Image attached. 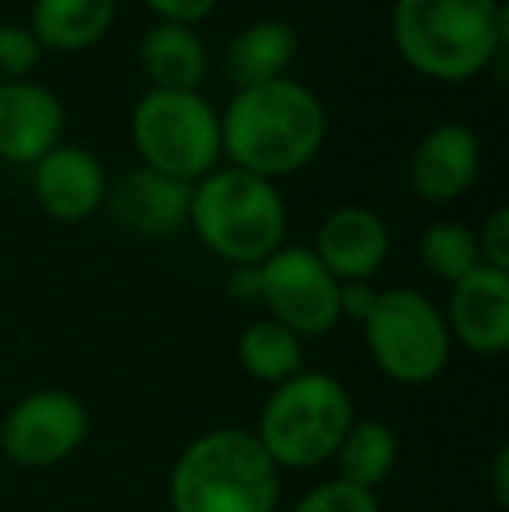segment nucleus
<instances>
[{"label": "nucleus", "instance_id": "nucleus-18", "mask_svg": "<svg viewBox=\"0 0 509 512\" xmlns=\"http://www.w3.org/2000/svg\"><path fill=\"white\" fill-rule=\"evenodd\" d=\"M293 60H297V32L279 18H265L241 28L224 49V70L238 88L286 77Z\"/></svg>", "mask_w": 509, "mask_h": 512}, {"label": "nucleus", "instance_id": "nucleus-4", "mask_svg": "<svg viewBox=\"0 0 509 512\" xmlns=\"http://www.w3.org/2000/svg\"><path fill=\"white\" fill-rule=\"evenodd\" d=\"M286 203L276 182L241 168H217L192 185L189 227L227 265H262L286 241Z\"/></svg>", "mask_w": 509, "mask_h": 512}, {"label": "nucleus", "instance_id": "nucleus-9", "mask_svg": "<svg viewBox=\"0 0 509 512\" xmlns=\"http://www.w3.org/2000/svg\"><path fill=\"white\" fill-rule=\"evenodd\" d=\"M88 436V408L70 391H32L0 422V450L21 467L63 464Z\"/></svg>", "mask_w": 509, "mask_h": 512}, {"label": "nucleus", "instance_id": "nucleus-27", "mask_svg": "<svg viewBox=\"0 0 509 512\" xmlns=\"http://www.w3.org/2000/svg\"><path fill=\"white\" fill-rule=\"evenodd\" d=\"M227 297H234L238 304H262V265H231Z\"/></svg>", "mask_w": 509, "mask_h": 512}, {"label": "nucleus", "instance_id": "nucleus-14", "mask_svg": "<svg viewBox=\"0 0 509 512\" xmlns=\"http://www.w3.org/2000/svg\"><path fill=\"white\" fill-rule=\"evenodd\" d=\"M63 122L67 112L53 88L32 77L0 84V161L35 164L60 143Z\"/></svg>", "mask_w": 509, "mask_h": 512}, {"label": "nucleus", "instance_id": "nucleus-6", "mask_svg": "<svg viewBox=\"0 0 509 512\" xmlns=\"http://www.w3.org/2000/svg\"><path fill=\"white\" fill-rule=\"evenodd\" d=\"M136 157L157 175L185 185L203 182L224 157L220 115L199 91H154L140 95L129 115Z\"/></svg>", "mask_w": 509, "mask_h": 512}, {"label": "nucleus", "instance_id": "nucleus-23", "mask_svg": "<svg viewBox=\"0 0 509 512\" xmlns=\"http://www.w3.org/2000/svg\"><path fill=\"white\" fill-rule=\"evenodd\" d=\"M293 512H381L377 495L367 488L346 485V481H325V485L311 488L304 499L293 506Z\"/></svg>", "mask_w": 509, "mask_h": 512}, {"label": "nucleus", "instance_id": "nucleus-2", "mask_svg": "<svg viewBox=\"0 0 509 512\" xmlns=\"http://www.w3.org/2000/svg\"><path fill=\"white\" fill-rule=\"evenodd\" d=\"M503 0H394L391 35L398 56L440 84H464L506 56Z\"/></svg>", "mask_w": 509, "mask_h": 512}, {"label": "nucleus", "instance_id": "nucleus-20", "mask_svg": "<svg viewBox=\"0 0 509 512\" xmlns=\"http://www.w3.org/2000/svg\"><path fill=\"white\" fill-rule=\"evenodd\" d=\"M238 363L258 384H286L304 373V342L272 317H258L238 338Z\"/></svg>", "mask_w": 509, "mask_h": 512}, {"label": "nucleus", "instance_id": "nucleus-25", "mask_svg": "<svg viewBox=\"0 0 509 512\" xmlns=\"http://www.w3.org/2000/svg\"><path fill=\"white\" fill-rule=\"evenodd\" d=\"M150 11L168 25H189L196 28L199 21H206L217 11V0H143Z\"/></svg>", "mask_w": 509, "mask_h": 512}, {"label": "nucleus", "instance_id": "nucleus-1", "mask_svg": "<svg viewBox=\"0 0 509 512\" xmlns=\"http://www.w3.org/2000/svg\"><path fill=\"white\" fill-rule=\"evenodd\" d=\"M328 136L321 98L293 77L238 88L220 115V140L231 168L258 178H290L318 157Z\"/></svg>", "mask_w": 509, "mask_h": 512}, {"label": "nucleus", "instance_id": "nucleus-5", "mask_svg": "<svg viewBox=\"0 0 509 512\" xmlns=\"http://www.w3.org/2000/svg\"><path fill=\"white\" fill-rule=\"evenodd\" d=\"M353 422L346 387L332 373L304 370L269 394L252 432L279 471H311L335 457Z\"/></svg>", "mask_w": 509, "mask_h": 512}, {"label": "nucleus", "instance_id": "nucleus-17", "mask_svg": "<svg viewBox=\"0 0 509 512\" xmlns=\"http://www.w3.org/2000/svg\"><path fill=\"white\" fill-rule=\"evenodd\" d=\"M119 0H32V35L53 53H84L116 25Z\"/></svg>", "mask_w": 509, "mask_h": 512}, {"label": "nucleus", "instance_id": "nucleus-12", "mask_svg": "<svg viewBox=\"0 0 509 512\" xmlns=\"http://www.w3.org/2000/svg\"><path fill=\"white\" fill-rule=\"evenodd\" d=\"M482 171V143L464 122L433 126L408 157V185L422 203H454Z\"/></svg>", "mask_w": 509, "mask_h": 512}, {"label": "nucleus", "instance_id": "nucleus-22", "mask_svg": "<svg viewBox=\"0 0 509 512\" xmlns=\"http://www.w3.org/2000/svg\"><path fill=\"white\" fill-rule=\"evenodd\" d=\"M42 53L46 49L28 25H0V84L28 81V74L42 63Z\"/></svg>", "mask_w": 509, "mask_h": 512}, {"label": "nucleus", "instance_id": "nucleus-21", "mask_svg": "<svg viewBox=\"0 0 509 512\" xmlns=\"http://www.w3.org/2000/svg\"><path fill=\"white\" fill-rule=\"evenodd\" d=\"M419 262L443 283H461L468 272L482 265L475 230L461 220H436L419 237Z\"/></svg>", "mask_w": 509, "mask_h": 512}, {"label": "nucleus", "instance_id": "nucleus-28", "mask_svg": "<svg viewBox=\"0 0 509 512\" xmlns=\"http://www.w3.org/2000/svg\"><path fill=\"white\" fill-rule=\"evenodd\" d=\"M492 488H496V502L506 506L509 502V446H499L496 467H492Z\"/></svg>", "mask_w": 509, "mask_h": 512}, {"label": "nucleus", "instance_id": "nucleus-16", "mask_svg": "<svg viewBox=\"0 0 509 512\" xmlns=\"http://www.w3.org/2000/svg\"><path fill=\"white\" fill-rule=\"evenodd\" d=\"M136 60L154 91H199L206 77V46L189 25H150L136 46Z\"/></svg>", "mask_w": 509, "mask_h": 512}, {"label": "nucleus", "instance_id": "nucleus-10", "mask_svg": "<svg viewBox=\"0 0 509 512\" xmlns=\"http://www.w3.org/2000/svg\"><path fill=\"white\" fill-rule=\"evenodd\" d=\"M102 209L123 234L143 237V241H161V237H171L182 227H189L192 185L157 175L150 168H136L126 171L116 185H109Z\"/></svg>", "mask_w": 509, "mask_h": 512}, {"label": "nucleus", "instance_id": "nucleus-8", "mask_svg": "<svg viewBox=\"0 0 509 512\" xmlns=\"http://www.w3.org/2000/svg\"><path fill=\"white\" fill-rule=\"evenodd\" d=\"M262 304L276 324L304 342L328 335L339 317V283L311 248L283 244L262 262Z\"/></svg>", "mask_w": 509, "mask_h": 512}, {"label": "nucleus", "instance_id": "nucleus-19", "mask_svg": "<svg viewBox=\"0 0 509 512\" xmlns=\"http://www.w3.org/2000/svg\"><path fill=\"white\" fill-rule=\"evenodd\" d=\"M398 453L401 446L391 425L381 422V418H356L332 460L339 464V481L374 492L377 485L391 478Z\"/></svg>", "mask_w": 509, "mask_h": 512}, {"label": "nucleus", "instance_id": "nucleus-11", "mask_svg": "<svg viewBox=\"0 0 509 512\" xmlns=\"http://www.w3.org/2000/svg\"><path fill=\"white\" fill-rule=\"evenodd\" d=\"M450 342L475 356H503L509 352V272L478 265L475 272L450 286L447 300Z\"/></svg>", "mask_w": 509, "mask_h": 512}, {"label": "nucleus", "instance_id": "nucleus-24", "mask_svg": "<svg viewBox=\"0 0 509 512\" xmlns=\"http://www.w3.org/2000/svg\"><path fill=\"white\" fill-rule=\"evenodd\" d=\"M475 241H478V258H482V265L509 272V209L506 206H496L485 216L482 230H475Z\"/></svg>", "mask_w": 509, "mask_h": 512}, {"label": "nucleus", "instance_id": "nucleus-15", "mask_svg": "<svg viewBox=\"0 0 509 512\" xmlns=\"http://www.w3.org/2000/svg\"><path fill=\"white\" fill-rule=\"evenodd\" d=\"M311 251L332 272L335 283H360L381 272L391 251V234L374 209L339 206L321 220Z\"/></svg>", "mask_w": 509, "mask_h": 512}, {"label": "nucleus", "instance_id": "nucleus-26", "mask_svg": "<svg viewBox=\"0 0 509 512\" xmlns=\"http://www.w3.org/2000/svg\"><path fill=\"white\" fill-rule=\"evenodd\" d=\"M377 297L381 293L370 286V279H360V283H339V317H349V321L363 324L374 310Z\"/></svg>", "mask_w": 509, "mask_h": 512}, {"label": "nucleus", "instance_id": "nucleus-13", "mask_svg": "<svg viewBox=\"0 0 509 512\" xmlns=\"http://www.w3.org/2000/svg\"><path fill=\"white\" fill-rule=\"evenodd\" d=\"M32 192L46 216L60 223H81L105 206L109 175L91 150L77 143H56L32 164Z\"/></svg>", "mask_w": 509, "mask_h": 512}, {"label": "nucleus", "instance_id": "nucleus-3", "mask_svg": "<svg viewBox=\"0 0 509 512\" xmlns=\"http://www.w3.org/2000/svg\"><path fill=\"white\" fill-rule=\"evenodd\" d=\"M168 499L175 512H276L279 467L252 429L220 425L178 453Z\"/></svg>", "mask_w": 509, "mask_h": 512}, {"label": "nucleus", "instance_id": "nucleus-7", "mask_svg": "<svg viewBox=\"0 0 509 512\" xmlns=\"http://www.w3.org/2000/svg\"><path fill=\"white\" fill-rule=\"evenodd\" d=\"M363 338L377 370L405 387H419L440 377L454 345L443 310L408 286L377 297L370 317L363 321Z\"/></svg>", "mask_w": 509, "mask_h": 512}]
</instances>
